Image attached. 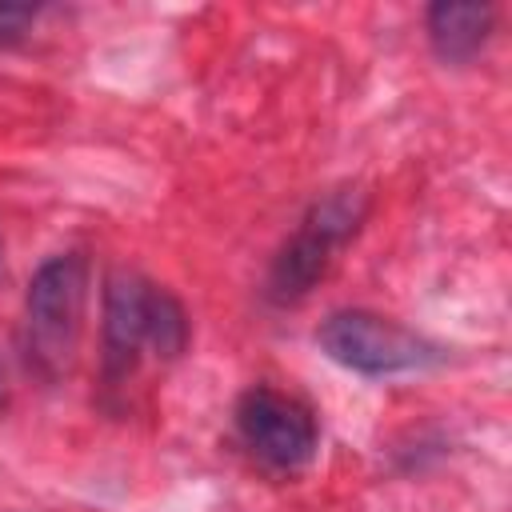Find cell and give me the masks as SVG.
I'll use <instances>...</instances> for the list:
<instances>
[{"mask_svg": "<svg viewBox=\"0 0 512 512\" xmlns=\"http://www.w3.org/2000/svg\"><path fill=\"white\" fill-rule=\"evenodd\" d=\"M104 372L124 380L140 356L176 360L188 348L184 304L140 272H116L104 288Z\"/></svg>", "mask_w": 512, "mask_h": 512, "instance_id": "6da1fadb", "label": "cell"}, {"mask_svg": "<svg viewBox=\"0 0 512 512\" xmlns=\"http://www.w3.org/2000/svg\"><path fill=\"white\" fill-rule=\"evenodd\" d=\"M88 284H92V264L76 248L48 256L32 272L24 296V356L36 376L56 380L72 364L84 332Z\"/></svg>", "mask_w": 512, "mask_h": 512, "instance_id": "7a4b0ae2", "label": "cell"}, {"mask_svg": "<svg viewBox=\"0 0 512 512\" xmlns=\"http://www.w3.org/2000/svg\"><path fill=\"white\" fill-rule=\"evenodd\" d=\"M364 216H368V192L356 184H344V188L316 196L268 268V288H264L268 300L272 304H300L324 280L336 252L360 232Z\"/></svg>", "mask_w": 512, "mask_h": 512, "instance_id": "3957f363", "label": "cell"}, {"mask_svg": "<svg viewBox=\"0 0 512 512\" xmlns=\"http://www.w3.org/2000/svg\"><path fill=\"white\" fill-rule=\"evenodd\" d=\"M316 344L328 360L360 376H404L436 360V348L424 336L368 308H340L324 316Z\"/></svg>", "mask_w": 512, "mask_h": 512, "instance_id": "277c9868", "label": "cell"}, {"mask_svg": "<svg viewBox=\"0 0 512 512\" xmlns=\"http://www.w3.org/2000/svg\"><path fill=\"white\" fill-rule=\"evenodd\" d=\"M236 436L240 444L276 472L304 468L320 448V424L316 412L280 388L252 384L236 400Z\"/></svg>", "mask_w": 512, "mask_h": 512, "instance_id": "5b68a950", "label": "cell"}, {"mask_svg": "<svg viewBox=\"0 0 512 512\" xmlns=\"http://www.w3.org/2000/svg\"><path fill=\"white\" fill-rule=\"evenodd\" d=\"M492 4H432L424 16L428 44L444 64H472L492 36Z\"/></svg>", "mask_w": 512, "mask_h": 512, "instance_id": "8992f818", "label": "cell"}, {"mask_svg": "<svg viewBox=\"0 0 512 512\" xmlns=\"http://www.w3.org/2000/svg\"><path fill=\"white\" fill-rule=\"evenodd\" d=\"M32 16H36V8H28V4H0V44H12L16 36H24Z\"/></svg>", "mask_w": 512, "mask_h": 512, "instance_id": "52a82bcc", "label": "cell"}]
</instances>
